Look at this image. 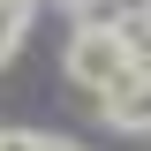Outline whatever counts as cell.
Instances as JSON below:
<instances>
[{
	"instance_id": "6da1fadb",
	"label": "cell",
	"mask_w": 151,
	"mask_h": 151,
	"mask_svg": "<svg viewBox=\"0 0 151 151\" xmlns=\"http://www.w3.org/2000/svg\"><path fill=\"white\" fill-rule=\"evenodd\" d=\"M60 68H68V83H76V91H113L121 76H136V53H129V38H121V30L83 23V30L68 38Z\"/></svg>"
},
{
	"instance_id": "7a4b0ae2",
	"label": "cell",
	"mask_w": 151,
	"mask_h": 151,
	"mask_svg": "<svg viewBox=\"0 0 151 151\" xmlns=\"http://www.w3.org/2000/svg\"><path fill=\"white\" fill-rule=\"evenodd\" d=\"M98 113H106L121 136H151V76L136 68V76H121L113 91H98Z\"/></svg>"
},
{
	"instance_id": "3957f363",
	"label": "cell",
	"mask_w": 151,
	"mask_h": 151,
	"mask_svg": "<svg viewBox=\"0 0 151 151\" xmlns=\"http://www.w3.org/2000/svg\"><path fill=\"white\" fill-rule=\"evenodd\" d=\"M0 151H45L38 129H0Z\"/></svg>"
},
{
	"instance_id": "277c9868",
	"label": "cell",
	"mask_w": 151,
	"mask_h": 151,
	"mask_svg": "<svg viewBox=\"0 0 151 151\" xmlns=\"http://www.w3.org/2000/svg\"><path fill=\"white\" fill-rule=\"evenodd\" d=\"M15 38H23V15H0V60L15 53Z\"/></svg>"
},
{
	"instance_id": "5b68a950",
	"label": "cell",
	"mask_w": 151,
	"mask_h": 151,
	"mask_svg": "<svg viewBox=\"0 0 151 151\" xmlns=\"http://www.w3.org/2000/svg\"><path fill=\"white\" fill-rule=\"evenodd\" d=\"M60 8H76V15H91V8H98V0H60Z\"/></svg>"
},
{
	"instance_id": "8992f818",
	"label": "cell",
	"mask_w": 151,
	"mask_h": 151,
	"mask_svg": "<svg viewBox=\"0 0 151 151\" xmlns=\"http://www.w3.org/2000/svg\"><path fill=\"white\" fill-rule=\"evenodd\" d=\"M0 15H23V0H0Z\"/></svg>"
},
{
	"instance_id": "52a82bcc",
	"label": "cell",
	"mask_w": 151,
	"mask_h": 151,
	"mask_svg": "<svg viewBox=\"0 0 151 151\" xmlns=\"http://www.w3.org/2000/svg\"><path fill=\"white\" fill-rule=\"evenodd\" d=\"M45 151H76V144H53V136H45Z\"/></svg>"
}]
</instances>
